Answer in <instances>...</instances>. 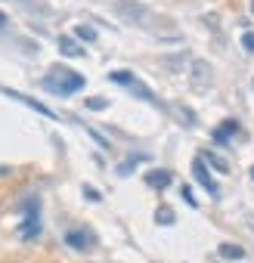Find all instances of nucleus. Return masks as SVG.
I'll return each instance as SVG.
<instances>
[{
  "mask_svg": "<svg viewBox=\"0 0 254 263\" xmlns=\"http://www.w3.org/2000/svg\"><path fill=\"white\" fill-rule=\"evenodd\" d=\"M115 13L127 22V25H134V28H152L155 25V13L140 4V0H118L115 4Z\"/></svg>",
  "mask_w": 254,
  "mask_h": 263,
  "instance_id": "obj_1",
  "label": "nucleus"
},
{
  "mask_svg": "<svg viewBox=\"0 0 254 263\" xmlns=\"http://www.w3.org/2000/svg\"><path fill=\"white\" fill-rule=\"evenodd\" d=\"M44 87H47V90H53V93H59V96H71V93H78V90L84 87V74L53 68V71L44 78Z\"/></svg>",
  "mask_w": 254,
  "mask_h": 263,
  "instance_id": "obj_2",
  "label": "nucleus"
},
{
  "mask_svg": "<svg viewBox=\"0 0 254 263\" xmlns=\"http://www.w3.org/2000/svg\"><path fill=\"white\" fill-rule=\"evenodd\" d=\"M22 211H25V220H22L19 235H22V238H38V235H41V211H38V198H25Z\"/></svg>",
  "mask_w": 254,
  "mask_h": 263,
  "instance_id": "obj_3",
  "label": "nucleus"
},
{
  "mask_svg": "<svg viewBox=\"0 0 254 263\" xmlns=\"http://www.w3.org/2000/svg\"><path fill=\"white\" fill-rule=\"evenodd\" d=\"M192 177H195V183H198L211 198H220V186L211 180V171L205 167V158H195V161H192Z\"/></svg>",
  "mask_w": 254,
  "mask_h": 263,
  "instance_id": "obj_4",
  "label": "nucleus"
},
{
  "mask_svg": "<svg viewBox=\"0 0 254 263\" xmlns=\"http://www.w3.org/2000/svg\"><path fill=\"white\" fill-rule=\"evenodd\" d=\"M65 245L75 248V251H90L96 245V235L90 229H68L65 232Z\"/></svg>",
  "mask_w": 254,
  "mask_h": 263,
  "instance_id": "obj_5",
  "label": "nucleus"
},
{
  "mask_svg": "<svg viewBox=\"0 0 254 263\" xmlns=\"http://www.w3.org/2000/svg\"><path fill=\"white\" fill-rule=\"evenodd\" d=\"M189 78H192V84H195L198 90H208V84H211L214 71H211V65H208V62L192 59V62H189Z\"/></svg>",
  "mask_w": 254,
  "mask_h": 263,
  "instance_id": "obj_6",
  "label": "nucleus"
},
{
  "mask_svg": "<svg viewBox=\"0 0 254 263\" xmlns=\"http://www.w3.org/2000/svg\"><path fill=\"white\" fill-rule=\"evenodd\" d=\"M0 93H7V96H10V99H16V102H25L28 108H34V111H41V115H47V118H56L44 102H34V99H31V96H25V93H16V90H10V87H0Z\"/></svg>",
  "mask_w": 254,
  "mask_h": 263,
  "instance_id": "obj_7",
  "label": "nucleus"
},
{
  "mask_svg": "<svg viewBox=\"0 0 254 263\" xmlns=\"http://www.w3.org/2000/svg\"><path fill=\"white\" fill-rule=\"evenodd\" d=\"M239 127H242V124H239L235 118H226V121H223V124L214 130V143H217V146L229 143V137H232V134H239Z\"/></svg>",
  "mask_w": 254,
  "mask_h": 263,
  "instance_id": "obj_8",
  "label": "nucleus"
},
{
  "mask_svg": "<svg viewBox=\"0 0 254 263\" xmlns=\"http://www.w3.org/2000/svg\"><path fill=\"white\" fill-rule=\"evenodd\" d=\"M217 254H220L223 260H245V248L235 245V241H223V245L217 248Z\"/></svg>",
  "mask_w": 254,
  "mask_h": 263,
  "instance_id": "obj_9",
  "label": "nucleus"
},
{
  "mask_svg": "<svg viewBox=\"0 0 254 263\" xmlns=\"http://www.w3.org/2000/svg\"><path fill=\"white\" fill-rule=\"evenodd\" d=\"M146 183H149L152 189H168V186H171V174H168V171H149V174H146Z\"/></svg>",
  "mask_w": 254,
  "mask_h": 263,
  "instance_id": "obj_10",
  "label": "nucleus"
},
{
  "mask_svg": "<svg viewBox=\"0 0 254 263\" xmlns=\"http://www.w3.org/2000/svg\"><path fill=\"white\" fill-rule=\"evenodd\" d=\"M108 81L112 84H121V87H134L137 84V74L127 71V68H118V71H108Z\"/></svg>",
  "mask_w": 254,
  "mask_h": 263,
  "instance_id": "obj_11",
  "label": "nucleus"
},
{
  "mask_svg": "<svg viewBox=\"0 0 254 263\" xmlns=\"http://www.w3.org/2000/svg\"><path fill=\"white\" fill-rule=\"evenodd\" d=\"M59 50H62L65 56H71V59L84 56V47H81L78 41H71V37H59Z\"/></svg>",
  "mask_w": 254,
  "mask_h": 263,
  "instance_id": "obj_12",
  "label": "nucleus"
},
{
  "mask_svg": "<svg viewBox=\"0 0 254 263\" xmlns=\"http://www.w3.org/2000/svg\"><path fill=\"white\" fill-rule=\"evenodd\" d=\"M171 111H174V118H177V121H183L186 127H192V124H195V111H189V108H183V105H171Z\"/></svg>",
  "mask_w": 254,
  "mask_h": 263,
  "instance_id": "obj_13",
  "label": "nucleus"
},
{
  "mask_svg": "<svg viewBox=\"0 0 254 263\" xmlns=\"http://www.w3.org/2000/svg\"><path fill=\"white\" fill-rule=\"evenodd\" d=\"M140 161H146V155H131V158H127V161H121L118 164V177H127V174H131Z\"/></svg>",
  "mask_w": 254,
  "mask_h": 263,
  "instance_id": "obj_14",
  "label": "nucleus"
},
{
  "mask_svg": "<svg viewBox=\"0 0 254 263\" xmlns=\"http://www.w3.org/2000/svg\"><path fill=\"white\" fill-rule=\"evenodd\" d=\"M75 37H78V41H90V44H93V41H96V31H93L90 25H78V28H75Z\"/></svg>",
  "mask_w": 254,
  "mask_h": 263,
  "instance_id": "obj_15",
  "label": "nucleus"
},
{
  "mask_svg": "<svg viewBox=\"0 0 254 263\" xmlns=\"http://www.w3.org/2000/svg\"><path fill=\"white\" fill-rule=\"evenodd\" d=\"M205 161H208V164H214V167H217L220 174H223V171H229V164H226V161H223L220 155H214V152H205Z\"/></svg>",
  "mask_w": 254,
  "mask_h": 263,
  "instance_id": "obj_16",
  "label": "nucleus"
},
{
  "mask_svg": "<svg viewBox=\"0 0 254 263\" xmlns=\"http://www.w3.org/2000/svg\"><path fill=\"white\" fill-rule=\"evenodd\" d=\"M155 220H158L161 226H171V223H174V211H171V208H158V211H155Z\"/></svg>",
  "mask_w": 254,
  "mask_h": 263,
  "instance_id": "obj_17",
  "label": "nucleus"
},
{
  "mask_svg": "<svg viewBox=\"0 0 254 263\" xmlns=\"http://www.w3.org/2000/svg\"><path fill=\"white\" fill-rule=\"evenodd\" d=\"M84 105H87V108H90V111H102V108H105V105H108V102H105V99H102V96H90V99H87V102H84Z\"/></svg>",
  "mask_w": 254,
  "mask_h": 263,
  "instance_id": "obj_18",
  "label": "nucleus"
},
{
  "mask_svg": "<svg viewBox=\"0 0 254 263\" xmlns=\"http://www.w3.org/2000/svg\"><path fill=\"white\" fill-rule=\"evenodd\" d=\"M180 195H183V201H186L189 208H198V201H195V195H192V189H189V186H183V189H180Z\"/></svg>",
  "mask_w": 254,
  "mask_h": 263,
  "instance_id": "obj_19",
  "label": "nucleus"
},
{
  "mask_svg": "<svg viewBox=\"0 0 254 263\" xmlns=\"http://www.w3.org/2000/svg\"><path fill=\"white\" fill-rule=\"evenodd\" d=\"M242 47H245L248 53H254V31H245V34H242Z\"/></svg>",
  "mask_w": 254,
  "mask_h": 263,
  "instance_id": "obj_20",
  "label": "nucleus"
},
{
  "mask_svg": "<svg viewBox=\"0 0 254 263\" xmlns=\"http://www.w3.org/2000/svg\"><path fill=\"white\" fill-rule=\"evenodd\" d=\"M84 195H87V198H90V201H99V198H102V195H99V192H96V189H90V186H84Z\"/></svg>",
  "mask_w": 254,
  "mask_h": 263,
  "instance_id": "obj_21",
  "label": "nucleus"
},
{
  "mask_svg": "<svg viewBox=\"0 0 254 263\" xmlns=\"http://www.w3.org/2000/svg\"><path fill=\"white\" fill-rule=\"evenodd\" d=\"M7 25H10V19H7V16H4V13H0V31H4V28H7Z\"/></svg>",
  "mask_w": 254,
  "mask_h": 263,
  "instance_id": "obj_22",
  "label": "nucleus"
},
{
  "mask_svg": "<svg viewBox=\"0 0 254 263\" xmlns=\"http://www.w3.org/2000/svg\"><path fill=\"white\" fill-rule=\"evenodd\" d=\"M4 177H10V167H7V164H0V180H4Z\"/></svg>",
  "mask_w": 254,
  "mask_h": 263,
  "instance_id": "obj_23",
  "label": "nucleus"
},
{
  "mask_svg": "<svg viewBox=\"0 0 254 263\" xmlns=\"http://www.w3.org/2000/svg\"><path fill=\"white\" fill-rule=\"evenodd\" d=\"M251 13H254V0H251Z\"/></svg>",
  "mask_w": 254,
  "mask_h": 263,
  "instance_id": "obj_24",
  "label": "nucleus"
},
{
  "mask_svg": "<svg viewBox=\"0 0 254 263\" xmlns=\"http://www.w3.org/2000/svg\"><path fill=\"white\" fill-rule=\"evenodd\" d=\"M251 177H254V164H251Z\"/></svg>",
  "mask_w": 254,
  "mask_h": 263,
  "instance_id": "obj_25",
  "label": "nucleus"
}]
</instances>
